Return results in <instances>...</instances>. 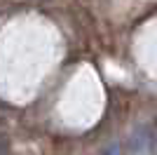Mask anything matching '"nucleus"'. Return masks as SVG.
Segmentation results:
<instances>
[{
    "instance_id": "f257e3e1",
    "label": "nucleus",
    "mask_w": 157,
    "mask_h": 155,
    "mask_svg": "<svg viewBox=\"0 0 157 155\" xmlns=\"http://www.w3.org/2000/svg\"><path fill=\"white\" fill-rule=\"evenodd\" d=\"M127 155H155V141H152V134L148 127H138L129 136Z\"/></svg>"
},
{
    "instance_id": "f03ea898",
    "label": "nucleus",
    "mask_w": 157,
    "mask_h": 155,
    "mask_svg": "<svg viewBox=\"0 0 157 155\" xmlns=\"http://www.w3.org/2000/svg\"><path fill=\"white\" fill-rule=\"evenodd\" d=\"M103 155H122V150H120V146L117 143H108V146H105V150H103Z\"/></svg>"
},
{
    "instance_id": "7ed1b4c3",
    "label": "nucleus",
    "mask_w": 157,
    "mask_h": 155,
    "mask_svg": "<svg viewBox=\"0 0 157 155\" xmlns=\"http://www.w3.org/2000/svg\"><path fill=\"white\" fill-rule=\"evenodd\" d=\"M155 132H157V120H155Z\"/></svg>"
}]
</instances>
